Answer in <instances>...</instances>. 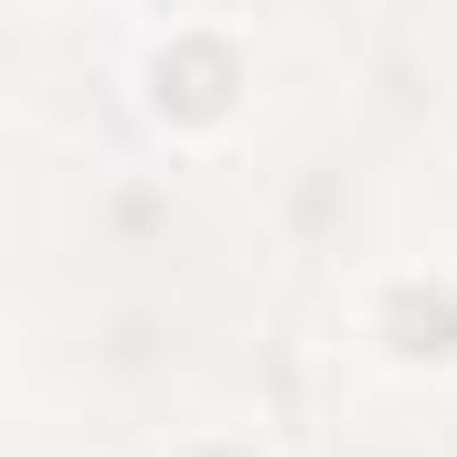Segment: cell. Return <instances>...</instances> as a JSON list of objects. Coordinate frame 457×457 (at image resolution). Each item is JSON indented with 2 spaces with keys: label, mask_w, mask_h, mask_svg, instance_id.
<instances>
[{
  "label": "cell",
  "mask_w": 457,
  "mask_h": 457,
  "mask_svg": "<svg viewBox=\"0 0 457 457\" xmlns=\"http://www.w3.org/2000/svg\"><path fill=\"white\" fill-rule=\"evenodd\" d=\"M160 86V107L170 117H224L234 107V86H245V64H234V43H213V32H181V43H160V64H149Z\"/></svg>",
  "instance_id": "1"
},
{
  "label": "cell",
  "mask_w": 457,
  "mask_h": 457,
  "mask_svg": "<svg viewBox=\"0 0 457 457\" xmlns=\"http://www.w3.org/2000/svg\"><path fill=\"white\" fill-rule=\"evenodd\" d=\"M394 351H457V298H426V287H394Z\"/></svg>",
  "instance_id": "2"
}]
</instances>
